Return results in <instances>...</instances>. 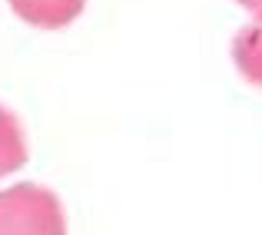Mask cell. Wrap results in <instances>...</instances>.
Returning a JSON list of instances; mask_svg holds the SVG:
<instances>
[{"label":"cell","instance_id":"cell-1","mask_svg":"<svg viewBox=\"0 0 262 235\" xmlns=\"http://www.w3.org/2000/svg\"><path fill=\"white\" fill-rule=\"evenodd\" d=\"M0 235H67V212L53 189L17 182L0 192Z\"/></svg>","mask_w":262,"mask_h":235},{"label":"cell","instance_id":"cell-2","mask_svg":"<svg viewBox=\"0 0 262 235\" xmlns=\"http://www.w3.org/2000/svg\"><path fill=\"white\" fill-rule=\"evenodd\" d=\"M7 4L24 24L37 27V30H60L83 13L86 0H7Z\"/></svg>","mask_w":262,"mask_h":235},{"label":"cell","instance_id":"cell-3","mask_svg":"<svg viewBox=\"0 0 262 235\" xmlns=\"http://www.w3.org/2000/svg\"><path fill=\"white\" fill-rule=\"evenodd\" d=\"M27 159H30V143H27L24 126H20L17 113L0 103V179L24 169Z\"/></svg>","mask_w":262,"mask_h":235},{"label":"cell","instance_id":"cell-4","mask_svg":"<svg viewBox=\"0 0 262 235\" xmlns=\"http://www.w3.org/2000/svg\"><path fill=\"white\" fill-rule=\"evenodd\" d=\"M232 63L249 86L262 89V24H249L232 37Z\"/></svg>","mask_w":262,"mask_h":235},{"label":"cell","instance_id":"cell-5","mask_svg":"<svg viewBox=\"0 0 262 235\" xmlns=\"http://www.w3.org/2000/svg\"><path fill=\"white\" fill-rule=\"evenodd\" d=\"M236 4L243 7V10H249L252 17H256L259 24H262V0H236Z\"/></svg>","mask_w":262,"mask_h":235}]
</instances>
